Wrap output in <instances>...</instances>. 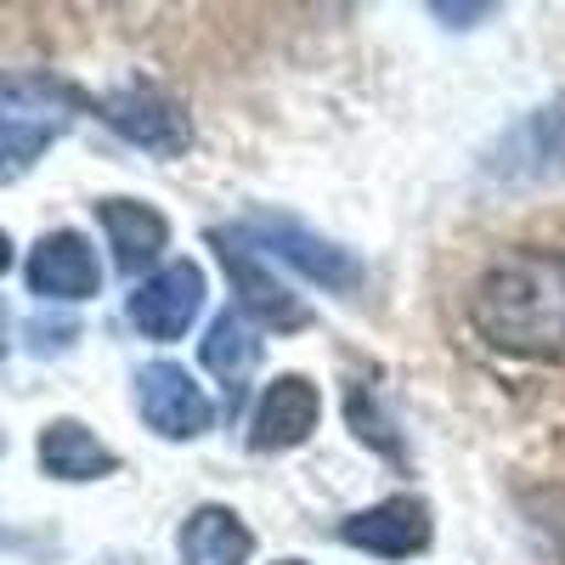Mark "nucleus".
I'll use <instances>...</instances> for the list:
<instances>
[{"label":"nucleus","instance_id":"16","mask_svg":"<svg viewBox=\"0 0 565 565\" xmlns=\"http://www.w3.org/2000/svg\"><path fill=\"white\" fill-rule=\"evenodd\" d=\"M7 266H12V238L0 232V271H7Z\"/></svg>","mask_w":565,"mask_h":565},{"label":"nucleus","instance_id":"1","mask_svg":"<svg viewBox=\"0 0 565 565\" xmlns=\"http://www.w3.org/2000/svg\"><path fill=\"white\" fill-rule=\"evenodd\" d=\"M469 322L492 351L565 356V249H514L469 289Z\"/></svg>","mask_w":565,"mask_h":565},{"label":"nucleus","instance_id":"7","mask_svg":"<svg viewBox=\"0 0 565 565\" xmlns=\"http://www.w3.org/2000/svg\"><path fill=\"white\" fill-rule=\"evenodd\" d=\"M322 418V396L306 373H282V380L266 385L255 424H249V447L255 452H282V447H300Z\"/></svg>","mask_w":565,"mask_h":565},{"label":"nucleus","instance_id":"14","mask_svg":"<svg viewBox=\"0 0 565 565\" xmlns=\"http://www.w3.org/2000/svg\"><path fill=\"white\" fill-rule=\"evenodd\" d=\"M204 367L215 373V380H226V391L238 396L244 380L260 367V340H255V322L232 306L210 322V334H204Z\"/></svg>","mask_w":565,"mask_h":565},{"label":"nucleus","instance_id":"17","mask_svg":"<svg viewBox=\"0 0 565 565\" xmlns=\"http://www.w3.org/2000/svg\"><path fill=\"white\" fill-rule=\"evenodd\" d=\"M0 345H7V317H0Z\"/></svg>","mask_w":565,"mask_h":565},{"label":"nucleus","instance_id":"4","mask_svg":"<svg viewBox=\"0 0 565 565\" xmlns=\"http://www.w3.org/2000/svg\"><path fill=\"white\" fill-rule=\"evenodd\" d=\"M136 407L148 418V430H159L164 441H199L210 430V396L193 385V373L181 362H148L136 373Z\"/></svg>","mask_w":565,"mask_h":565},{"label":"nucleus","instance_id":"13","mask_svg":"<svg viewBox=\"0 0 565 565\" xmlns=\"http://www.w3.org/2000/svg\"><path fill=\"white\" fill-rule=\"evenodd\" d=\"M40 469L52 481H103L119 469L114 447H103L79 418H52L40 430Z\"/></svg>","mask_w":565,"mask_h":565},{"label":"nucleus","instance_id":"9","mask_svg":"<svg viewBox=\"0 0 565 565\" xmlns=\"http://www.w3.org/2000/svg\"><path fill=\"white\" fill-rule=\"evenodd\" d=\"M340 537L362 554L407 559V554H418L424 543H430V509H424L418 498H385V503L351 514V521L340 526Z\"/></svg>","mask_w":565,"mask_h":565},{"label":"nucleus","instance_id":"19","mask_svg":"<svg viewBox=\"0 0 565 565\" xmlns=\"http://www.w3.org/2000/svg\"><path fill=\"white\" fill-rule=\"evenodd\" d=\"M0 452H7V436H0Z\"/></svg>","mask_w":565,"mask_h":565},{"label":"nucleus","instance_id":"3","mask_svg":"<svg viewBox=\"0 0 565 565\" xmlns=\"http://www.w3.org/2000/svg\"><path fill=\"white\" fill-rule=\"evenodd\" d=\"M244 232H249V244H255V249L282 255L289 266H300L311 282H322V289H334V295H356V289H362V260H356L351 249H340V244L317 238V232L300 226L295 215H271V210H260V215L244 221Z\"/></svg>","mask_w":565,"mask_h":565},{"label":"nucleus","instance_id":"5","mask_svg":"<svg viewBox=\"0 0 565 565\" xmlns=\"http://www.w3.org/2000/svg\"><path fill=\"white\" fill-rule=\"evenodd\" d=\"M204 306V271L193 260H170L130 289V322L148 340H181Z\"/></svg>","mask_w":565,"mask_h":565},{"label":"nucleus","instance_id":"8","mask_svg":"<svg viewBox=\"0 0 565 565\" xmlns=\"http://www.w3.org/2000/svg\"><path fill=\"white\" fill-rule=\"evenodd\" d=\"M29 289L40 300H90L103 289V266L79 232H45L29 249Z\"/></svg>","mask_w":565,"mask_h":565},{"label":"nucleus","instance_id":"6","mask_svg":"<svg viewBox=\"0 0 565 565\" xmlns=\"http://www.w3.org/2000/svg\"><path fill=\"white\" fill-rule=\"evenodd\" d=\"M103 119H108L125 141H136V148H148V153H159V159L186 153V141H193V125H186V114L164 97V90H153V85H125V90H114V97L103 103Z\"/></svg>","mask_w":565,"mask_h":565},{"label":"nucleus","instance_id":"12","mask_svg":"<svg viewBox=\"0 0 565 565\" xmlns=\"http://www.w3.org/2000/svg\"><path fill=\"white\" fill-rule=\"evenodd\" d=\"M175 548H181V565H244L255 554V532L226 503H204L186 514Z\"/></svg>","mask_w":565,"mask_h":565},{"label":"nucleus","instance_id":"10","mask_svg":"<svg viewBox=\"0 0 565 565\" xmlns=\"http://www.w3.org/2000/svg\"><path fill=\"white\" fill-rule=\"evenodd\" d=\"M97 221L108 232V249H114V266L119 271H148L164 244H170V221L153 210V204H136V199H103L97 204Z\"/></svg>","mask_w":565,"mask_h":565},{"label":"nucleus","instance_id":"15","mask_svg":"<svg viewBox=\"0 0 565 565\" xmlns=\"http://www.w3.org/2000/svg\"><path fill=\"white\" fill-rule=\"evenodd\" d=\"M492 7H436V18H447V23H469V18H487Z\"/></svg>","mask_w":565,"mask_h":565},{"label":"nucleus","instance_id":"18","mask_svg":"<svg viewBox=\"0 0 565 565\" xmlns=\"http://www.w3.org/2000/svg\"><path fill=\"white\" fill-rule=\"evenodd\" d=\"M277 565H306V559H277Z\"/></svg>","mask_w":565,"mask_h":565},{"label":"nucleus","instance_id":"11","mask_svg":"<svg viewBox=\"0 0 565 565\" xmlns=\"http://www.w3.org/2000/svg\"><path fill=\"white\" fill-rule=\"evenodd\" d=\"M565 164V103L559 108H537L532 119H521L503 148L492 153V175H509V181H526V175H548Z\"/></svg>","mask_w":565,"mask_h":565},{"label":"nucleus","instance_id":"2","mask_svg":"<svg viewBox=\"0 0 565 565\" xmlns=\"http://www.w3.org/2000/svg\"><path fill=\"white\" fill-rule=\"evenodd\" d=\"M210 249H215V260L226 266L232 295H238V311H244L249 322L282 328V334H300V328L311 322V306H306L282 277H271V266L260 260V249L249 244L244 226H215V232H210Z\"/></svg>","mask_w":565,"mask_h":565}]
</instances>
